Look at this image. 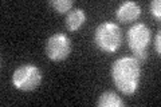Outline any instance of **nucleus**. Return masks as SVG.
Returning a JSON list of instances; mask_svg holds the SVG:
<instances>
[{
  "instance_id": "f257e3e1",
  "label": "nucleus",
  "mask_w": 161,
  "mask_h": 107,
  "mask_svg": "<svg viewBox=\"0 0 161 107\" xmlns=\"http://www.w3.org/2000/svg\"><path fill=\"white\" fill-rule=\"evenodd\" d=\"M141 76L140 63L134 58L117 59L112 66V79L118 88L125 95H132L138 88Z\"/></svg>"
},
{
  "instance_id": "f03ea898",
  "label": "nucleus",
  "mask_w": 161,
  "mask_h": 107,
  "mask_svg": "<svg viewBox=\"0 0 161 107\" xmlns=\"http://www.w3.org/2000/svg\"><path fill=\"white\" fill-rule=\"evenodd\" d=\"M94 43L103 52L112 54L115 52L122 43V32L115 23L105 22L95 28Z\"/></svg>"
},
{
  "instance_id": "7ed1b4c3",
  "label": "nucleus",
  "mask_w": 161,
  "mask_h": 107,
  "mask_svg": "<svg viewBox=\"0 0 161 107\" xmlns=\"http://www.w3.org/2000/svg\"><path fill=\"white\" fill-rule=\"evenodd\" d=\"M42 82V71L34 64H22L14 71L12 84L20 91H34Z\"/></svg>"
},
{
  "instance_id": "20e7f679",
  "label": "nucleus",
  "mask_w": 161,
  "mask_h": 107,
  "mask_svg": "<svg viewBox=\"0 0 161 107\" xmlns=\"http://www.w3.org/2000/svg\"><path fill=\"white\" fill-rule=\"evenodd\" d=\"M46 55L53 62H60L69 58L71 52V40L64 34H54L46 42Z\"/></svg>"
},
{
  "instance_id": "39448f33",
  "label": "nucleus",
  "mask_w": 161,
  "mask_h": 107,
  "mask_svg": "<svg viewBox=\"0 0 161 107\" xmlns=\"http://www.w3.org/2000/svg\"><path fill=\"white\" fill-rule=\"evenodd\" d=\"M126 40L133 54L145 52L150 43V29L144 23L134 24L126 32Z\"/></svg>"
},
{
  "instance_id": "423d86ee",
  "label": "nucleus",
  "mask_w": 161,
  "mask_h": 107,
  "mask_svg": "<svg viewBox=\"0 0 161 107\" xmlns=\"http://www.w3.org/2000/svg\"><path fill=\"white\" fill-rule=\"evenodd\" d=\"M141 15V8L134 2H124L115 11V18L121 23H132Z\"/></svg>"
},
{
  "instance_id": "0eeeda50",
  "label": "nucleus",
  "mask_w": 161,
  "mask_h": 107,
  "mask_svg": "<svg viewBox=\"0 0 161 107\" xmlns=\"http://www.w3.org/2000/svg\"><path fill=\"white\" fill-rule=\"evenodd\" d=\"M66 28L69 31H78L86 22V15H85L83 9L80 8H73L66 15Z\"/></svg>"
},
{
  "instance_id": "6e6552de",
  "label": "nucleus",
  "mask_w": 161,
  "mask_h": 107,
  "mask_svg": "<svg viewBox=\"0 0 161 107\" xmlns=\"http://www.w3.org/2000/svg\"><path fill=\"white\" fill-rule=\"evenodd\" d=\"M97 104L98 107H124L125 106L124 100L113 91H105L103 94H101Z\"/></svg>"
},
{
  "instance_id": "1a4fd4ad",
  "label": "nucleus",
  "mask_w": 161,
  "mask_h": 107,
  "mask_svg": "<svg viewBox=\"0 0 161 107\" xmlns=\"http://www.w3.org/2000/svg\"><path fill=\"white\" fill-rule=\"evenodd\" d=\"M58 13H69L73 9V0H51L48 3Z\"/></svg>"
},
{
  "instance_id": "9d476101",
  "label": "nucleus",
  "mask_w": 161,
  "mask_h": 107,
  "mask_svg": "<svg viewBox=\"0 0 161 107\" xmlns=\"http://www.w3.org/2000/svg\"><path fill=\"white\" fill-rule=\"evenodd\" d=\"M150 12L156 19H160L161 18V2L160 0H153L150 3Z\"/></svg>"
},
{
  "instance_id": "9b49d317",
  "label": "nucleus",
  "mask_w": 161,
  "mask_h": 107,
  "mask_svg": "<svg viewBox=\"0 0 161 107\" xmlns=\"http://www.w3.org/2000/svg\"><path fill=\"white\" fill-rule=\"evenodd\" d=\"M154 48H156V52L160 55V54H161V34H160V32L156 35V39H154Z\"/></svg>"
}]
</instances>
